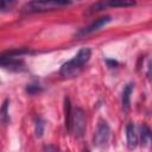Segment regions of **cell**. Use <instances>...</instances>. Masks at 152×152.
I'll list each match as a JSON object with an SVG mask.
<instances>
[{
    "label": "cell",
    "instance_id": "obj_12",
    "mask_svg": "<svg viewBox=\"0 0 152 152\" xmlns=\"http://www.w3.org/2000/svg\"><path fill=\"white\" fill-rule=\"evenodd\" d=\"M15 0H0V11H8L13 7Z\"/></svg>",
    "mask_w": 152,
    "mask_h": 152
},
{
    "label": "cell",
    "instance_id": "obj_2",
    "mask_svg": "<svg viewBox=\"0 0 152 152\" xmlns=\"http://www.w3.org/2000/svg\"><path fill=\"white\" fill-rule=\"evenodd\" d=\"M65 126L69 131V133H72L74 137L81 138L83 137L87 127V121H86V115L84 112L81 108H74L71 110L69 100L65 99Z\"/></svg>",
    "mask_w": 152,
    "mask_h": 152
},
{
    "label": "cell",
    "instance_id": "obj_11",
    "mask_svg": "<svg viewBox=\"0 0 152 152\" xmlns=\"http://www.w3.org/2000/svg\"><path fill=\"white\" fill-rule=\"evenodd\" d=\"M140 129H141V141H142L144 144L150 142V139H151V131H150L148 126L142 125V126L140 127Z\"/></svg>",
    "mask_w": 152,
    "mask_h": 152
},
{
    "label": "cell",
    "instance_id": "obj_10",
    "mask_svg": "<svg viewBox=\"0 0 152 152\" xmlns=\"http://www.w3.org/2000/svg\"><path fill=\"white\" fill-rule=\"evenodd\" d=\"M10 120V115H8V100H5L1 108H0V121L2 124H7Z\"/></svg>",
    "mask_w": 152,
    "mask_h": 152
},
{
    "label": "cell",
    "instance_id": "obj_14",
    "mask_svg": "<svg viewBox=\"0 0 152 152\" xmlns=\"http://www.w3.org/2000/svg\"><path fill=\"white\" fill-rule=\"evenodd\" d=\"M42 87L39 84H28L27 88H26V91L30 93V94H36V93H39L42 91Z\"/></svg>",
    "mask_w": 152,
    "mask_h": 152
},
{
    "label": "cell",
    "instance_id": "obj_1",
    "mask_svg": "<svg viewBox=\"0 0 152 152\" xmlns=\"http://www.w3.org/2000/svg\"><path fill=\"white\" fill-rule=\"evenodd\" d=\"M91 57V50L89 48H82L77 55L74 56L70 61L64 63L59 69V75L64 78H74L80 75L86 64Z\"/></svg>",
    "mask_w": 152,
    "mask_h": 152
},
{
    "label": "cell",
    "instance_id": "obj_13",
    "mask_svg": "<svg viewBox=\"0 0 152 152\" xmlns=\"http://www.w3.org/2000/svg\"><path fill=\"white\" fill-rule=\"evenodd\" d=\"M44 126H45V124H44V121L42 119H38L36 121V135L38 138H40L43 135V133H44Z\"/></svg>",
    "mask_w": 152,
    "mask_h": 152
},
{
    "label": "cell",
    "instance_id": "obj_9",
    "mask_svg": "<svg viewBox=\"0 0 152 152\" xmlns=\"http://www.w3.org/2000/svg\"><path fill=\"white\" fill-rule=\"evenodd\" d=\"M133 88H134V84L128 83V84L124 88V91H122V99H121V102H122V108H124V110H126V112L129 109L131 94H132V91H133Z\"/></svg>",
    "mask_w": 152,
    "mask_h": 152
},
{
    "label": "cell",
    "instance_id": "obj_4",
    "mask_svg": "<svg viewBox=\"0 0 152 152\" xmlns=\"http://www.w3.org/2000/svg\"><path fill=\"white\" fill-rule=\"evenodd\" d=\"M78 0H31L24 6V12L26 13H40L62 8L77 2Z\"/></svg>",
    "mask_w": 152,
    "mask_h": 152
},
{
    "label": "cell",
    "instance_id": "obj_5",
    "mask_svg": "<svg viewBox=\"0 0 152 152\" xmlns=\"http://www.w3.org/2000/svg\"><path fill=\"white\" fill-rule=\"evenodd\" d=\"M135 5V0H99L89 7V13H95L103 11L106 8L116 7H131Z\"/></svg>",
    "mask_w": 152,
    "mask_h": 152
},
{
    "label": "cell",
    "instance_id": "obj_7",
    "mask_svg": "<svg viewBox=\"0 0 152 152\" xmlns=\"http://www.w3.org/2000/svg\"><path fill=\"white\" fill-rule=\"evenodd\" d=\"M110 21H112V17H109V15L101 17V18L96 19L94 23H91L89 26H87V27L82 28V30L77 33V36H78V37L88 36V34H90V33H93V32H95V31H99L101 27L106 26V25H107V24H109Z\"/></svg>",
    "mask_w": 152,
    "mask_h": 152
},
{
    "label": "cell",
    "instance_id": "obj_15",
    "mask_svg": "<svg viewBox=\"0 0 152 152\" xmlns=\"http://www.w3.org/2000/svg\"><path fill=\"white\" fill-rule=\"evenodd\" d=\"M44 150H45V151H51V150L57 151V150H58V147H57V146H45V147H44Z\"/></svg>",
    "mask_w": 152,
    "mask_h": 152
},
{
    "label": "cell",
    "instance_id": "obj_3",
    "mask_svg": "<svg viewBox=\"0 0 152 152\" xmlns=\"http://www.w3.org/2000/svg\"><path fill=\"white\" fill-rule=\"evenodd\" d=\"M33 51L28 49H14L5 51L0 55V68L8 69L12 71H20L24 69V59L25 55H32Z\"/></svg>",
    "mask_w": 152,
    "mask_h": 152
},
{
    "label": "cell",
    "instance_id": "obj_6",
    "mask_svg": "<svg viewBox=\"0 0 152 152\" xmlns=\"http://www.w3.org/2000/svg\"><path fill=\"white\" fill-rule=\"evenodd\" d=\"M109 135H110V128L108 124L106 121H100L94 135V144L96 146H104L109 140Z\"/></svg>",
    "mask_w": 152,
    "mask_h": 152
},
{
    "label": "cell",
    "instance_id": "obj_8",
    "mask_svg": "<svg viewBox=\"0 0 152 152\" xmlns=\"http://www.w3.org/2000/svg\"><path fill=\"white\" fill-rule=\"evenodd\" d=\"M126 137H127V145L129 148H135L138 145V134H137V129L135 126L129 122L126 126Z\"/></svg>",
    "mask_w": 152,
    "mask_h": 152
}]
</instances>
